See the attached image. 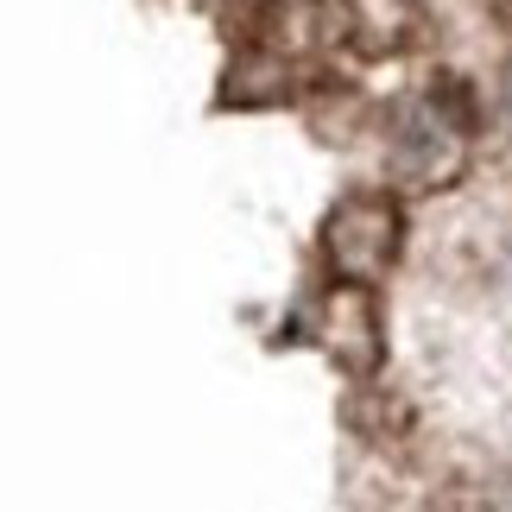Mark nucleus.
Returning <instances> with one entry per match:
<instances>
[{
  "mask_svg": "<svg viewBox=\"0 0 512 512\" xmlns=\"http://www.w3.org/2000/svg\"><path fill=\"white\" fill-rule=\"evenodd\" d=\"M392 247H399V209H392L386 196H348V203L329 215V253H336V266L354 272V279L386 272Z\"/></svg>",
  "mask_w": 512,
  "mask_h": 512,
  "instance_id": "nucleus-1",
  "label": "nucleus"
}]
</instances>
